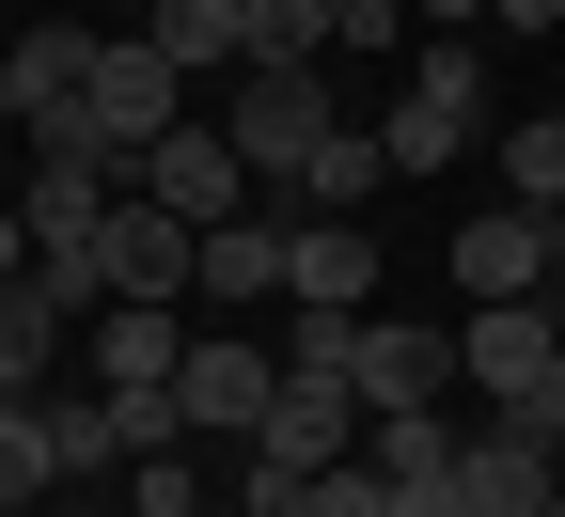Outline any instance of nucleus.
Listing matches in <instances>:
<instances>
[{
    "mask_svg": "<svg viewBox=\"0 0 565 517\" xmlns=\"http://www.w3.org/2000/svg\"><path fill=\"white\" fill-rule=\"evenodd\" d=\"M173 126H189V63H173L158 32H95V79H79V158L141 173Z\"/></svg>",
    "mask_w": 565,
    "mask_h": 517,
    "instance_id": "obj_1",
    "label": "nucleus"
},
{
    "mask_svg": "<svg viewBox=\"0 0 565 517\" xmlns=\"http://www.w3.org/2000/svg\"><path fill=\"white\" fill-rule=\"evenodd\" d=\"M330 126H345V110H330L315 63H236V79H221V141L252 158V189H299Z\"/></svg>",
    "mask_w": 565,
    "mask_h": 517,
    "instance_id": "obj_2",
    "label": "nucleus"
},
{
    "mask_svg": "<svg viewBox=\"0 0 565 517\" xmlns=\"http://www.w3.org/2000/svg\"><path fill=\"white\" fill-rule=\"evenodd\" d=\"M471 126H487V63H471V32H424V47H408V95L377 110L393 173H440V158H471Z\"/></svg>",
    "mask_w": 565,
    "mask_h": 517,
    "instance_id": "obj_3",
    "label": "nucleus"
},
{
    "mask_svg": "<svg viewBox=\"0 0 565 517\" xmlns=\"http://www.w3.org/2000/svg\"><path fill=\"white\" fill-rule=\"evenodd\" d=\"M173 408H189V439H267V408H282V345H252L236 314H204L189 360H173Z\"/></svg>",
    "mask_w": 565,
    "mask_h": 517,
    "instance_id": "obj_4",
    "label": "nucleus"
},
{
    "mask_svg": "<svg viewBox=\"0 0 565 517\" xmlns=\"http://www.w3.org/2000/svg\"><path fill=\"white\" fill-rule=\"evenodd\" d=\"M79 79H95V32L79 17H47L0 47V126L32 141V158H79Z\"/></svg>",
    "mask_w": 565,
    "mask_h": 517,
    "instance_id": "obj_5",
    "label": "nucleus"
},
{
    "mask_svg": "<svg viewBox=\"0 0 565 517\" xmlns=\"http://www.w3.org/2000/svg\"><path fill=\"white\" fill-rule=\"evenodd\" d=\"M440 267H456V299H550V267H565V219H550V204H471Z\"/></svg>",
    "mask_w": 565,
    "mask_h": 517,
    "instance_id": "obj_6",
    "label": "nucleus"
},
{
    "mask_svg": "<svg viewBox=\"0 0 565 517\" xmlns=\"http://www.w3.org/2000/svg\"><path fill=\"white\" fill-rule=\"evenodd\" d=\"M345 392H362V408H456V392H471V377H456V330L362 314V330H345Z\"/></svg>",
    "mask_w": 565,
    "mask_h": 517,
    "instance_id": "obj_7",
    "label": "nucleus"
},
{
    "mask_svg": "<svg viewBox=\"0 0 565 517\" xmlns=\"http://www.w3.org/2000/svg\"><path fill=\"white\" fill-rule=\"evenodd\" d=\"M282 251H299V219H267V204H236V219H204V267H189V314H252V299H282Z\"/></svg>",
    "mask_w": 565,
    "mask_h": 517,
    "instance_id": "obj_8",
    "label": "nucleus"
},
{
    "mask_svg": "<svg viewBox=\"0 0 565 517\" xmlns=\"http://www.w3.org/2000/svg\"><path fill=\"white\" fill-rule=\"evenodd\" d=\"M362 392H345V377H282V408H267V439H236V455H267V471H345V455H362Z\"/></svg>",
    "mask_w": 565,
    "mask_h": 517,
    "instance_id": "obj_9",
    "label": "nucleus"
},
{
    "mask_svg": "<svg viewBox=\"0 0 565 517\" xmlns=\"http://www.w3.org/2000/svg\"><path fill=\"white\" fill-rule=\"evenodd\" d=\"M550 345H565V314H550V299H471V330H456L471 408H503L519 377H550Z\"/></svg>",
    "mask_w": 565,
    "mask_h": 517,
    "instance_id": "obj_10",
    "label": "nucleus"
},
{
    "mask_svg": "<svg viewBox=\"0 0 565 517\" xmlns=\"http://www.w3.org/2000/svg\"><path fill=\"white\" fill-rule=\"evenodd\" d=\"M126 189H158L173 219H236V204H252V158H236L221 126H173V141H158V158H141Z\"/></svg>",
    "mask_w": 565,
    "mask_h": 517,
    "instance_id": "obj_11",
    "label": "nucleus"
},
{
    "mask_svg": "<svg viewBox=\"0 0 565 517\" xmlns=\"http://www.w3.org/2000/svg\"><path fill=\"white\" fill-rule=\"evenodd\" d=\"M456 486H471V517H550V439H534V423H503V408H471Z\"/></svg>",
    "mask_w": 565,
    "mask_h": 517,
    "instance_id": "obj_12",
    "label": "nucleus"
},
{
    "mask_svg": "<svg viewBox=\"0 0 565 517\" xmlns=\"http://www.w3.org/2000/svg\"><path fill=\"white\" fill-rule=\"evenodd\" d=\"M282 299H299V314H362V299H377L362 219H299V251H282Z\"/></svg>",
    "mask_w": 565,
    "mask_h": 517,
    "instance_id": "obj_13",
    "label": "nucleus"
},
{
    "mask_svg": "<svg viewBox=\"0 0 565 517\" xmlns=\"http://www.w3.org/2000/svg\"><path fill=\"white\" fill-rule=\"evenodd\" d=\"M377 189H393V141H377V126H330V141H315V173L282 189V204H299V219H362Z\"/></svg>",
    "mask_w": 565,
    "mask_h": 517,
    "instance_id": "obj_14",
    "label": "nucleus"
},
{
    "mask_svg": "<svg viewBox=\"0 0 565 517\" xmlns=\"http://www.w3.org/2000/svg\"><path fill=\"white\" fill-rule=\"evenodd\" d=\"M141 32H158L189 79H236V63H252V0H158Z\"/></svg>",
    "mask_w": 565,
    "mask_h": 517,
    "instance_id": "obj_15",
    "label": "nucleus"
},
{
    "mask_svg": "<svg viewBox=\"0 0 565 517\" xmlns=\"http://www.w3.org/2000/svg\"><path fill=\"white\" fill-rule=\"evenodd\" d=\"M63 330H79V314H63L47 282H0V392H47L63 377Z\"/></svg>",
    "mask_w": 565,
    "mask_h": 517,
    "instance_id": "obj_16",
    "label": "nucleus"
},
{
    "mask_svg": "<svg viewBox=\"0 0 565 517\" xmlns=\"http://www.w3.org/2000/svg\"><path fill=\"white\" fill-rule=\"evenodd\" d=\"M47 455H63V486H110V471H126L110 392H63V377H47Z\"/></svg>",
    "mask_w": 565,
    "mask_h": 517,
    "instance_id": "obj_17",
    "label": "nucleus"
},
{
    "mask_svg": "<svg viewBox=\"0 0 565 517\" xmlns=\"http://www.w3.org/2000/svg\"><path fill=\"white\" fill-rule=\"evenodd\" d=\"M503 204H550V219H565V110L503 126Z\"/></svg>",
    "mask_w": 565,
    "mask_h": 517,
    "instance_id": "obj_18",
    "label": "nucleus"
},
{
    "mask_svg": "<svg viewBox=\"0 0 565 517\" xmlns=\"http://www.w3.org/2000/svg\"><path fill=\"white\" fill-rule=\"evenodd\" d=\"M252 63H330V0H252Z\"/></svg>",
    "mask_w": 565,
    "mask_h": 517,
    "instance_id": "obj_19",
    "label": "nucleus"
},
{
    "mask_svg": "<svg viewBox=\"0 0 565 517\" xmlns=\"http://www.w3.org/2000/svg\"><path fill=\"white\" fill-rule=\"evenodd\" d=\"M299 517H393V486L345 455V471H315V486H299Z\"/></svg>",
    "mask_w": 565,
    "mask_h": 517,
    "instance_id": "obj_20",
    "label": "nucleus"
},
{
    "mask_svg": "<svg viewBox=\"0 0 565 517\" xmlns=\"http://www.w3.org/2000/svg\"><path fill=\"white\" fill-rule=\"evenodd\" d=\"M299 486H315V471H267V455H236V517H299Z\"/></svg>",
    "mask_w": 565,
    "mask_h": 517,
    "instance_id": "obj_21",
    "label": "nucleus"
},
{
    "mask_svg": "<svg viewBox=\"0 0 565 517\" xmlns=\"http://www.w3.org/2000/svg\"><path fill=\"white\" fill-rule=\"evenodd\" d=\"M503 423H534V439H565V345H550V377H519V392H503Z\"/></svg>",
    "mask_w": 565,
    "mask_h": 517,
    "instance_id": "obj_22",
    "label": "nucleus"
},
{
    "mask_svg": "<svg viewBox=\"0 0 565 517\" xmlns=\"http://www.w3.org/2000/svg\"><path fill=\"white\" fill-rule=\"evenodd\" d=\"M0 282H32V219L17 204H0Z\"/></svg>",
    "mask_w": 565,
    "mask_h": 517,
    "instance_id": "obj_23",
    "label": "nucleus"
},
{
    "mask_svg": "<svg viewBox=\"0 0 565 517\" xmlns=\"http://www.w3.org/2000/svg\"><path fill=\"white\" fill-rule=\"evenodd\" d=\"M487 17H503V32H565V0H487Z\"/></svg>",
    "mask_w": 565,
    "mask_h": 517,
    "instance_id": "obj_24",
    "label": "nucleus"
},
{
    "mask_svg": "<svg viewBox=\"0 0 565 517\" xmlns=\"http://www.w3.org/2000/svg\"><path fill=\"white\" fill-rule=\"evenodd\" d=\"M408 17H424V32H471V17H487V0H408Z\"/></svg>",
    "mask_w": 565,
    "mask_h": 517,
    "instance_id": "obj_25",
    "label": "nucleus"
},
{
    "mask_svg": "<svg viewBox=\"0 0 565 517\" xmlns=\"http://www.w3.org/2000/svg\"><path fill=\"white\" fill-rule=\"evenodd\" d=\"M550 517H565V439H550Z\"/></svg>",
    "mask_w": 565,
    "mask_h": 517,
    "instance_id": "obj_26",
    "label": "nucleus"
},
{
    "mask_svg": "<svg viewBox=\"0 0 565 517\" xmlns=\"http://www.w3.org/2000/svg\"><path fill=\"white\" fill-rule=\"evenodd\" d=\"M110 17H158V0H110Z\"/></svg>",
    "mask_w": 565,
    "mask_h": 517,
    "instance_id": "obj_27",
    "label": "nucleus"
},
{
    "mask_svg": "<svg viewBox=\"0 0 565 517\" xmlns=\"http://www.w3.org/2000/svg\"><path fill=\"white\" fill-rule=\"evenodd\" d=\"M550 314H565V267H550Z\"/></svg>",
    "mask_w": 565,
    "mask_h": 517,
    "instance_id": "obj_28",
    "label": "nucleus"
}]
</instances>
